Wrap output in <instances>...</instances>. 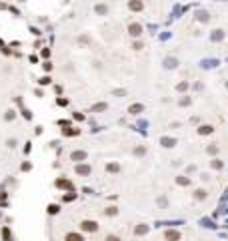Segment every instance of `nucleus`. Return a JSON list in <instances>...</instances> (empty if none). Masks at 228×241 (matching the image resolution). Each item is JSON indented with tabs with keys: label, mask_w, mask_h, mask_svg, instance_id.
Listing matches in <instances>:
<instances>
[{
	"label": "nucleus",
	"mask_w": 228,
	"mask_h": 241,
	"mask_svg": "<svg viewBox=\"0 0 228 241\" xmlns=\"http://www.w3.org/2000/svg\"><path fill=\"white\" fill-rule=\"evenodd\" d=\"M128 8H130V10H134V12H140L142 8H144V2H142V0H130Z\"/></svg>",
	"instance_id": "obj_1"
},
{
	"label": "nucleus",
	"mask_w": 228,
	"mask_h": 241,
	"mask_svg": "<svg viewBox=\"0 0 228 241\" xmlns=\"http://www.w3.org/2000/svg\"><path fill=\"white\" fill-rule=\"evenodd\" d=\"M82 229L94 233V231H98V223H94V221H82Z\"/></svg>",
	"instance_id": "obj_2"
},
{
	"label": "nucleus",
	"mask_w": 228,
	"mask_h": 241,
	"mask_svg": "<svg viewBox=\"0 0 228 241\" xmlns=\"http://www.w3.org/2000/svg\"><path fill=\"white\" fill-rule=\"evenodd\" d=\"M128 32L132 36H140L142 34V26H140V24H136V22H132V24H128Z\"/></svg>",
	"instance_id": "obj_3"
},
{
	"label": "nucleus",
	"mask_w": 228,
	"mask_h": 241,
	"mask_svg": "<svg viewBox=\"0 0 228 241\" xmlns=\"http://www.w3.org/2000/svg\"><path fill=\"white\" fill-rule=\"evenodd\" d=\"M164 237H166L168 241H178L180 239V233H178V231H166Z\"/></svg>",
	"instance_id": "obj_4"
},
{
	"label": "nucleus",
	"mask_w": 228,
	"mask_h": 241,
	"mask_svg": "<svg viewBox=\"0 0 228 241\" xmlns=\"http://www.w3.org/2000/svg\"><path fill=\"white\" fill-rule=\"evenodd\" d=\"M76 173H78V175H88V173H90V167H88V165H78V167H76Z\"/></svg>",
	"instance_id": "obj_5"
},
{
	"label": "nucleus",
	"mask_w": 228,
	"mask_h": 241,
	"mask_svg": "<svg viewBox=\"0 0 228 241\" xmlns=\"http://www.w3.org/2000/svg\"><path fill=\"white\" fill-rule=\"evenodd\" d=\"M86 159V153L84 151H74L72 153V161H84Z\"/></svg>",
	"instance_id": "obj_6"
},
{
	"label": "nucleus",
	"mask_w": 228,
	"mask_h": 241,
	"mask_svg": "<svg viewBox=\"0 0 228 241\" xmlns=\"http://www.w3.org/2000/svg\"><path fill=\"white\" fill-rule=\"evenodd\" d=\"M66 241H84V237L78 235V233H68L66 235Z\"/></svg>",
	"instance_id": "obj_7"
},
{
	"label": "nucleus",
	"mask_w": 228,
	"mask_h": 241,
	"mask_svg": "<svg viewBox=\"0 0 228 241\" xmlns=\"http://www.w3.org/2000/svg\"><path fill=\"white\" fill-rule=\"evenodd\" d=\"M194 197H196V199H204V197H206V191H204V189H196Z\"/></svg>",
	"instance_id": "obj_8"
},
{
	"label": "nucleus",
	"mask_w": 228,
	"mask_h": 241,
	"mask_svg": "<svg viewBox=\"0 0 228 241\" xmlns=\"http://www.w3.org/2000/svg\"><path fill=\"white\" fill-rule=\"evenodd\" d=\"M208 133H212V127H208V125L200 127V135H208Z\"/></svg>",
	"instance_id": "obj_9"
},
{
	"label": "nucleus",
	"mask_w": 228,
	"mask_h": 241,
	"mask_svg": "<svg viewBox=\"0 0 228 241\" xmlns=\"http://www.w3.org/2000/svg\"><path fill=\"white\" fill-rule=\"evenodd\" d=\"M142 109H144L142 105H132V107H130V113H140Z\"/></svg>",
	"instance_id": "obj_10"
},
{
	"label": "nucleus",
	"mask_w": 228,
	"mask_h": 241,
	"mask_svg": "<svg viewBox=\"0 0 228 241\" xmlns=\"http://www.w3.org/2000/svg\"><path fill=\"white\" fill-rule=\"evenodd\" d=\"M146 231H148V227H146V225L136 227V235H142V233H146Z\"/></svg>",
	"instance_id": "obj_11"
},
{
	"label": "nucleus",
	"mask_w": 228,
	"mask_h": 241,
	"mask_svg": "<svg viewBox=\"0 0 228 241\" xmlns=\"http://www.w3.org/2000/svg\"><path fill=\"white\" fill-rule=\"evenodd\" d=\"M106 169H108V171H110V173H116V171H118V165H116V163H110V165H108Z\"/></svg>",
	"instance_id": "obj_12"
},
{
	"label": "nucleus",
	"mask_w": 228,
	"mask_h": 241,
	"mask_svg": "<svg viewBox=\"0 0 228 241\" xmlns=\"http://www.w3.org/2000/svg\"><path fill=\"white\" fill-rule=\"evenodd\" d=\"M58 187H70V183H68V181H64V179H58Z\"/></svg>",
	"instance_id": "obj_13"
},
{
	"label": "nucleus",
	"mask_w": 228,
	"mask_h": 241,
	"mask_svg": "<svg viewBox=\"0 0 228 241\" xmlns=\"http://www.w3.org/2000/svg\"><path fill=\"white\" fill-rule=\"evenodd\" d=\"M96 12H100V14H104V12H106V6H104V4H100V6H96Z\"/></svg>",
	"instance_id": "obj_14"
},
{
	"label": "nucleus",
	"mask_w": 228,
	"mask_h": 241,
	"mask_svg": "<svg viewBox=\"0 0 228 241\" xmlns=\"http://www.w3.org/2000/svg\"><path fill=\"white\" fill-rule=\"evenodd\" d=\"M48 213H58V205H50L48 207Z\"/></svg>",
	"instance_id": "obj_15"
},
{
	"label": "nucleus",
	"mask_w": 228,
	"mask_h": 241,
	"mask_svg": "<svg viewBox=\"0 0 228 241\" xmlns=\"http://www.w3.org/2000/svg\"><path fill=\"white\" fill-rule=\"evenodd\" d=\"M106 241H120V239H118L116 235H108V237H106Z\"/></svg>",
	"instance_id": "obj_16"
},
{
	"label": "nucleus",
	"mask_w": 228,
	"mask_h": 241,
	"mask_svg": "<svg viewBox=\"0 0 228 241\" xmlns=\"http://www.w3.org/2000/svg\"><path fill=\"white\" fill-rule=\"evenodd\" d=\"M50 83V78L48 77H44V78H40V84H48Z\"/></svg>",
	"instance_id": "obj_17"
},
{
	"label": "nucleus",
	"mask_w": 228,
	"mask_h": 241,
	"mask_svg": "<svg viewBox=\"0 0 228 241\" xmlns=\"http://www.w3.org/2000/svg\"><path fill=\"white\" fill-rule=\"evenodd\" d=\"M44 70H52V65H50V62H44Z\"/></svg>",
	"instance_id": "obj_18"
}]
</instances>
